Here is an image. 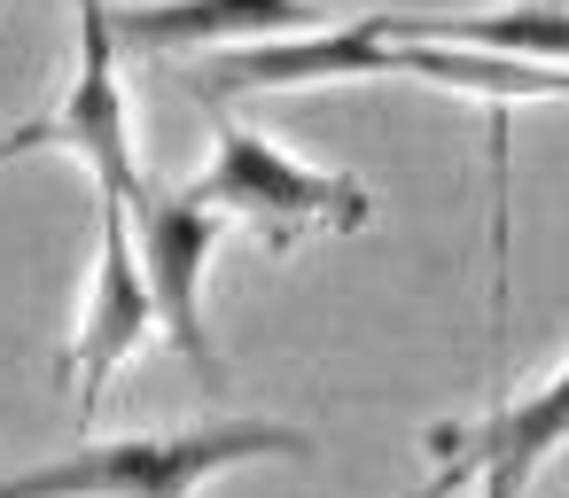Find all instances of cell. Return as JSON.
<instances>
[{
  "mask_svg": "<svg viewBox=\"0 0 569 498\" xmlns=\"http://www.w3.org/2000/svg\"><path fill=\"white\" fill-rule=\"evenodd\" d=\"M126 226H133V250H141V273H149V296H157V335L180 350V366L219 389V343L203 327V281L227 250V226L211 203H196L188 187H164L157 172L126 195Z\"/></svg>",
  "mask_w": 569,
  "mask_h": 498,
  "instance_id": "obj_3",
  "label": "cell"
},
{
  "mask_svg": "<svg viewBox=\"0 0 569 498\" xmlns=\"http://www.w3.org/2000/svg\"><path fill=\"white\" fill-rule=\"evenodd\" d=\"M522 490H530V482L507 475V467H483V475H476V498H522Z\"/></svg>",
  "mask_w": 569,
  "mask_h": 498,
  "instance_id": "obj_8",
  "label": "cell"
},
{
  "mask_svg": "<svg viewBox=\"0 0 569 498\" xmlns=\"http://www.w3.org/2000/svg\"><path fill=\"white\" fill-rule=\"evenodd\" d=\"M0 164H17V141H9V133H0Z\"/></svg>",
  "mask_w": 569,
  "mask_h": 498,
  "instance_id": "obj_9",
  "label": "cell"
},
{
  "mask_svg": "<svg viewBox=\"0 0 569 498\" xmlns=\"http://www.w3.org/2000/svg\"><path fill=\"white\" fill-rule=\"evenodd\" d=\"M367 24L382 40H437V48H483V55L561 63L569 71V0H499V9H452V17L375 9Z\"/></svg>",
  "mask_w": 569,
  "mask_h": 498,
  "instance_id": "obj_7",
  "label": "cell"
},
{
  "mask_svg": "<svg viewBox=\"0 0 569 498\" xmlns=\"http://www.w3.org/2000/svg\"><path fill=\"white\" fill-rule=\"evenodd\" d=\"M118 55H219L336 24L320 0H102Z\"/></svg>",
  "mask_w": 569,
  "mask_h": 498,
  "instance_id": "obj_5",
  "label": "cell"
},
{
  "mask_svg": "<svg viewBox=\"0 0 569 498\" xmlns=\"http://www.w3.org/2000/svg\"><path fill=\"white\" fill-rule=\"evenodd\" d=\"M569 444V358L538 382V389H515L499 397L483 420H437L429 428V451H437V475L421 482V498H452L460 482H476L483 467H507V475H538L553 451Z\"/></svg>",
  "mask_w": 569,
  "mask_h": 498,
  "instance_id": "obj_6",
  "label": "cell"
},
{
  "mask_svg": "<svg viewBox=\"0 0 569 498\" xmlns=\"http://www.w3.org/2000/svg\"><path fill=\"white\" fill-rule=\"evenodd\" d=\"M196 203H211L219 218H250L273 234V250L305 242V234H359L375 218L367 180L351 172H320L305 156H289L281 141L250 133V125H219L203 172L188 180Z\"/></svg>",
  "mask_w": 569,
  "mask_h": 498,
  "instance_id": "obj_2",
  "label": "cell"
},
{
  "mask_svg": "<svg viewBox=\"0 0 569 498\" xmlns=\"http://www.w3.org/2000/svg\"><path fill=\"white\" fill-rule=\"evenodd\" d=\"M242 459H312V436L289 420H196L157 436H110L9 475L0 498H196Z\"/></svg>",
  "mask_w": 569,
  "mask_h": 498,
  "instance_id": "obj_1",
  "label": "cell"
},
{
  "mask_svg": "<svg viewBox=\"0 0 569 498\" xmlns=\"http://www.w3.org/2000/svg\"><path fill=\"white\" fill-rule=\"evenodd\" d=\"M141 343H157V296H149V273H141L126 203L94 195V281H87V304H79V335H71V350H63V382H71L79 428L102 413L110 374H118Z\"/></svg>",
  "mask_w": 569,
  "mask_h": 498,
  "instance_id": "obj_4",
  "label": "cell"
}]
</instances>
